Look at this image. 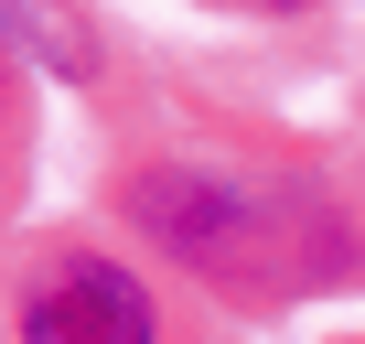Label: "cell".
I'll use <instances>...</instances> for the list:
<instances>
[{"mask_svg":"<svg viewBox=\"0 0 365 344\" xmlns=\"http://www.w3.org/2000/svg\"><path fill=\"white\" fill-rule=\"evenodd\" d=\"M129 216L172 248V258H194V269H215V280H258V290H290L301 269H312V248H322V226L290 205V194H258V183H237V172H140L129 183Z\"/></svg>","mask_w":365,"mask_h":344,"instance_id":"6da1fadb","label":"cell"},{"mask_svg":"<svg viewBox=\"0 0 365 344\" xmlns=\"http://www.w3.org/2000/svg\"><path fill=\"white\" fill-rule=\"evenodd\" d=\"M11 323L22 344H150V290L118 258H43Z\"/></svg>","mask_w":365,"mask_h":344,"instance_id":"7a4b0ae2","label":"cell"}]
</instances>
